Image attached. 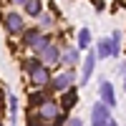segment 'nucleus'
<instances>
[{"instance_id": "39448f33", "label": "nucleus", "mask_w": 126, "mask_h": 126, "mask_svg": "<svg viewBox=\"0 0 126 126\" xmlns=\"http://www.w3.org/2000/svg\"><path fill=\"white\" fill-rule=\"evenodd\" d=\"M71 83H73V68H71V71H66V73H61V76H56L53 88H56V91H66Z\"/></svg>"}, {"instance_id": "6ab92c4d", "label": "nucleus", "mask_w": 126, "mask_h": 126, "mask_svg": "<svg viewBox=\"0 0 126 126\" xmlns=\"http://www.w3.org/2000/svg\"><path fill=\"white\" fill-rule=\"evenodd\" d=\"M38 126H50V124H48V121H43V124H38Z\"/></svg>"}, {"instance_id": "f03ea898", "label": "nucleus", "mask_w": 126, "mask_h": 126, "mask_svg": "<svg viewBox=\"0 0 126 126\" xmlns=\"http://www.w3.org/2000/svg\"><path fill=\"white\" fill-rule=\"evenodd\" d=\"M38 53H40V58H43V66H58V63H61V53H58L56 46H48L46 43Z\"/></svg>"}, {"instance_id": "a211bd4d", "label": "nucleus", "mask_w": 126, "mask_h": 126, "mask_svg": "<svg viewBox=\"0 0 126 126\" xmlns=\"http://www.w3.org/2000/svg\"><path fill=\"white\" fill-rule=\"evenodd\" d=\"M13 3H18V5H25V3H28V0H13Z\"/></svg>"}, {"instance_id": "9d476101", "label": "nucleus", "mask_w": 126, "mask_h": 126, "mask_svg": "<svg viewBox=\"0 0 126 126\" xmlns=\"http://www.w3.org/2000/svg\"><path fill=\"white\" fill-rule=\"evenodd\" d=\"M63 63H68V66L73 68V63H78V50L76 48H68L66 53H63Z\"/></svg>"}, {"instance_id": "4468645a", "label": "nucleus", "mask_w": 126, "mask_h": 126, "mask_svg": "<svg viewBox=\"0 0 126 126\" xmlns=\"http://www.w3.org/2000/svg\"><path fill=\"white\" fill-rule=\"evenodd\" d=\"M15 111H18V103H15V96H10V116L15 119Z\"/></svg>"}, {"instance_id": "0eeeda50", "label": "nucleus", "mask_w": 126, "mask_h": 126, "mask_svg": "<svg viewBox=\"0 0 126 126\" xmlns=\"http://www.w3.org/2000/svg\"><path fill=\"white\" fill-rule=\"evenodd\" d=\"M93 66H96V53H88V58L83 61V73H81V83H86L88 78H91V73H93Z\"/></svg>"}, {"instance_id": "ddd939ff", "label": "nucleus", "mask_w": 126, "mask_h": 126, "mask_svg": "<svg viewBox=\"0 0 126 126\" xmlns=\"http://www.w3.org/2000/svg\"><path fill=\"white\" fill-rule=\"evenodd\" d=\"M76 98H78V96H76V91L66 93V98H63V106H68V109H71V106H76Z\"/></svg>"}, {"instance_id": "f8f14e48", "label": "nucleus", "mask_w": 126, "mask_h": 126, "mask_svg": "<svg viewBox=\"0 0 126 126\" xmlns=\"http://www.w3.org/2000/svg\"><path fill=\"white\" fill-rule=\"evenodd\" d=\"M88 40H91V33H88V30H81V33H78V46H81V48H86V46H91Z\"/></svg>"}, {"instance_id": "1a4fd4ad", "label": "nucleus", "mask_w": 126, "mask_h": 126, "mask_svg": "<svg viewBox=\"0 0 126 126\" xmlns=\"http://www.w3.org/2000/svg\"><path fill=\"white\" fill-rule=\"evenodd\" d=\"M98 56H101V58L111 56V40H109V38H101V40H98Z\"/></svg>"}, {"instance_id": "dca6fc26", "label": "nucleus", "mask_w": 126, "mask_h": 126, "mask_svg": "<svg viewBox=\"0 0 126 126\" xmlns=\"http://www.w3.org/2000/svg\"><path fill=\"white\" fill-rule=\"evenodd\" d=\"M68 126H83V121H81V119H71Z\"/></svg>"}, {"instance_id": "2eb2a0df", "label": "nucleus", "mask_w": 126, "mask_h": 126, "mask_svg": "<svg viewBox=\"0 0 126 126\" xmlns=\"http://www.w3.org/2000/svg\"><path fill=\"white\" fill-rule=\"evenodd\" d=\"M43 25H46V28L53 25V18H50V15H43Z\"/></svg>"}, {"instance_id": "20e7f679", "label": "nucleus", "mask_w": 126, "mask_h": 126, "mask_svg": "<svg viewBox=\"0 0 126 126\" xmlns=\"http://www.w3.org/2000/svg\"><path fill=\"white\" fill-rule=\"evenodd\" d=\"M5 28H8V33H10V35L20 33V30H23V18H20L18 13H10V15L5 18Z\"/></svg>"}, {"instance_id": "7ed1b4c3", "label": "nucleus", "mask_w": 126, "mask_h": 126, "mask_svg": "<svg viewBox=\"0 0 126 126\" xmlns=\"http://www.w3.org/2000/svg\"><path fill=\"white\" fill-rule=\"evenodd\" d=\"M106 119H109V106H106V103H96L93 111H91V124L93 126H103Z\"/></svg>"}, {"instance_id": "423d86ee", "label": "nucleus", "mask_w": 126, "mask_h": 126, "mask_svg": "<svg viewBox=\"0 0 126 126\" xmlns=\"http://www.w3.org/2000/svg\"><path fill=\"white\" fill-rule=\"evenodd\" d=\"M101 98H103L106 106H113V103H116V93H113L109 81H101Z\"/></svg>"}, {"instance_id": "f257e3e1", "label": "nucleus", "mask_w": 126, "mask_h": 126, "mask_svg": "<svg viewBox=\"0 0 126 126\" xmlns=\"http://www.w3.org/2000/svg\"><path fill=\"white\" fill-rule=\"evenodd\" d=\"M25 71L30 73V83H33V86H46L48 83V68L43 66V63L40 61H28L25 63Z\"/></svg>"}, {"instance_id": "9b49d317", "label": "nucleus", "mask_w": 126, "mask_h": 126, "mask_svg": "<svg viewBox=\"0 0 126 126\" xmlns=\"http://www.w3.org/2000/svg\"><path fill=\"white\" fill-rule=\"evenodd\" d=\"M25 10H28L30 15H38V13H40V0H28V3H25Z\"/></svg>"}, {"instance_id": "f3484780", "label": "nucleus", "mask_w": 126, "mask_h": 126, "mask_svg": "<svg viewBox=\"0 0 126 126\" xmlns=\"http://www.w3.org/2000/svg\"><path fill=\"white\" fill-rule=\"evenodd\" d=\"M103 126H116V121H113V119H106V124H103Z\"/></svg>"}, {"instance_id": "6e6552de", "label": "nucleus", "mask_w": 126, "mask_h": 126, "mask_svg": "<svg viewBox=\"0 0 126 126\" xmlns=\"http://www.w3.org/2000/svg\"><path fill=\"white\" fill-rule=\"evenodd\" d=\"M40 116H43V121H48V119H56L58 116V106L53 101H46L43 106H40Z\"/></svg>"}]
</instances>
